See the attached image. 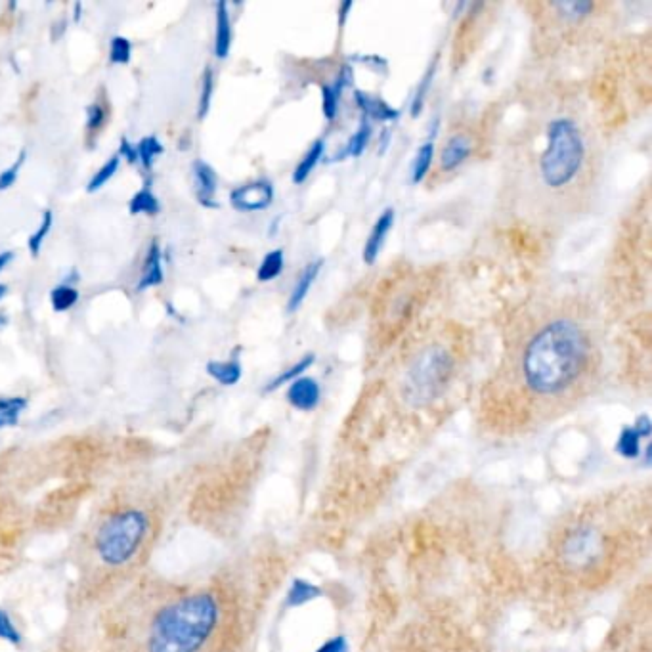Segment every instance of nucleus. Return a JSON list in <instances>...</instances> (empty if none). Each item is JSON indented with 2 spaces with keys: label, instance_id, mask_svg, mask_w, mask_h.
I'll use <instances>...</instances> for the list:
<instances>
[{
  "label": "nucleus",
  "instance_id": "obj_1",
  "mask_svg": "<svg viewBox=\"0 0 652 652\" xmlns=\"http://www.w3.org/2000/svg\"><path fill=\"white\" fill-rule=\"evenodd\" d=\"M609 360L599 291L568 280L532 289L501 324L500 358L479 391L480 429L500 438L538 433L601 391Z\"/></svg>",
  "mask_w": 652,
  "mask_h": 652
},
{
  "label": "nucleus",
  "instance_id": "obj_2",
  "mask_svg": "<svg viewBox=\"0 0 652 652\" xmlns=\"http://www.w3.org/2000/svg\"><path fill=\"white\" fill-rule=\"evenodd\" d=\"M607 129L568 81L534 88L501 155L498 207L522 238L553 243L595 215L607 184Z\"/></svg>",
  "mask_w": 652,
  "mask_h": 652
},
{
  "label": "nucleus",
  "instance_id": "obj_3",
  "mask_svg": "<svg viewBox=\"0 0 652 652\" xmlns=\"http://www.w3.org/2000/svg\"><path fill=\"white\" fill-rule=\"evenodd\" d=\"M609 320L630 318L628 360L637 352V368L649 375L651 360V196L635 199L610 255L601 295Z\"/></svg>",
  "mask_w": 652,
  "mask_h": 652
},
{
  "label": "nucleus",
  "instance_id": "obj_4",
  "mask_svg": "<svg viewBox=\"0 0 652 652\" xmlns=\"http://www.w3.org/2000/svg\"><path fill=\"white\" fill-rule=\"evenodd\" d=\"M534 56L551 69L595 62L614 44L620 6L605 0H540L524 4Z\"/></svg>",
  "mask_w": 652,
  "mask_h": 652
},
{
  "label": "nucleus",
  "instance_id": "obj_5",
  "mask_svg": "<svg viewBox=\"0 0 652 652\" xmlns=\"http://www.w3.org/2000/svg\"><path fill=\"white\" fill-rule=\"evenodd\" d=\"M436 282L435 270L415 268L394 272L383 280L371 306L368 360L379 364L419 324V314L429 303Z\"/></svg>",
  "mask_w": 652,
  "mask_h": 652
},
{
  "label": "nucleus",
  "instance_id": "obj_6",
  "mask_svg": "<svg viewBox=\"0 0 652 652\" xmlns=\"http://www.w3.org/2000/svg\"><path fill=\"white\" fill-rule=\"evenodd\" d=\"M222 622V601L211 589L186 593L155 612L146 652H201Z\"/></svg>",
  "mask_w": 652,
  "mask_h": 652
},
{
  "label": "nucleus",
  "instance_id": "obj_7",
  "mask_svg": "<svg viewBox=\"0 0 652 652\" xmlns=\"http://www.w3.org/2000/svg\"><path fill=\"white\" fill-rule=\"evenodd\" d=\"M614 538L597 521L578 519L561 528L555 559L565 576L586 580L607 572Z\"/></svg>",
  "mask_w": 652,
  "mask_h": 652
},
{
  "label": "nucleus",
  "instance_id": "obj_8",
  "mask_svg": "<svg viewBox=\"0 0 652 652\" xmlns=\"http://www.w3.org/2000/svg\"><path fill=\"white\" fill-rule=\"evenodd\" d=\"M488 140V132L484 119L463 115L448 125L444 132L438 150L435 148V159L429 173V184L436 188L444 182L452 180L459 171H463L469 163L479 157L484 144Z\"/></svg>",
  "mask_w": 652,
  "mask_h": 652
},
{
  "label": "nucleus",
  "instance_id": "obj_9",
  "mask_svg": "<svg viewBox=\"0 0 652 652\" xmlns=\"http://www.w3.org/2000/svg\"><path fill=\"white\" fill-rule=\"evenodd\" d=\"M150 530V519L140 509H121L109 515L96 532V555L108 566H123L140 551Z\"/></svg>",
  "mask_w": 652,
  "mask_h": 652
},
{
  "label": "nucleus",
  "instance_id": "obj_10",
  "mask_svg": "<svg viewBox=\"0 0 652 652\" xmlns=\"http://www.w3.org/2000/svg\"><path fill=\"white\" fill-rule=\"evenodd\" d=\"M274 201V186L268 180H257L238 186L230 194V205L238 213H261Z\"/></svg>",
  "mask_w": 652,
  "mask_h": 652
},
{
  "label": "nucleus",
  "instance_id": "obj_11",
  "mask_svg": "<svg viewBox=\"0 0 652 652\" xmlns=\"http://www.w3.org/2000/svg\"><path fill=\"white\" fill-rule=\"evenodd\" d=\"M192 174H194V190H196L197 201L199 205L207 209H218L217 197L218 176L215 169L203 161L196 159L192 163Z\"/></svg>",
  "mask_w": 652,
  "mask_h": 652
},
{
  "label": "nucleus",
  "instance_id": "obj_12",
  "mask_svg": "<svg viewBox=\"0 0 652 652\" xmlns=\"http://www.w3.org/2000/svg\"><path fill=\"white\" fill-rule=\"evenodd\" d=\"M320 385L312 377H299L289 383L287 402L301 412H312L320 404Z\"/></svg>",
  "mask_w": 652,
  "mask_h": 652
},
{
  "label": "nucleus",
  "instance_id": "obj_13",
  "mask_svg": "<svg viewBox=\"0 0 652 652\" xmlns=\"http://www.w3.org/2000/svg\"><path fill=\"white\" fill-rule=\"evenodd\" d=\"M392 226H394V209H392V207H387V209L379 215V218L375 220V224H373V228H371L370 236H368L366 245H364V253H362V257H364L366 264H370L371 266L373 262L379 259L381 249H383L385 241H387L389 234H391Z\"/></svg>",
  "mask_w": 652,
  "mask_h": 652
},
{
  "label": "nucleus",
  "instance_id": "obj_14",
  "mask_svg": "<svg viewBox=\"0 0 652 652\" xmlns=\"http://www.w3.org/2000/svg\"><path fill=\"white\" fill-rule=\"evenodd\" d=\"M163 282H165L163 251H161V245L157 241H153L150 249H148V255H146V261H144V268H142L140 280L136 283V291L142 293L146 289L159 287Z\"/></svg>",
  "mask_w": 652,
  "mask_h": 652
},
{
  "label": "nucleus",
  "instance_id": "obj_15",
  "mask_svg": "<svg viewBox=\"0 0 652 652\" xmlns=\"http://www.w3.org/2000/svg\"><path fill=\"white\" fill-rule=\"evenodd\" d=\"M232 41H234V33H232V18H230V10L228 4L224 0H220L217 4V12H215V56L218 60H226L230 50H232Z\"/></svg>",
  "mask_w": 652,
  "mask_h": 652
},
{
  "label": "nucleus",
  "instance_id": "obj_16",
  "mask_svg": "<svg viewBox=\"0 0 652 652\" xmlns=\"http://www.w3.org/2000/svg\"><path fill=\"white\" fill-rule=\"evenodd\" d=\"M320 270H322V262L318 261L310 262L305 270L301 272L299 280H297L295 287H293V291H291V297H289V301H287V310H289V312H295V310H299V308L303 306L306 295H308V291L312 289V285L316 282Z\"/></svg>",
  "mask_w": 652,
  "mask_h": 652
},
{
  "label": "nucleus",
  "instance_id": "obj_17",
  "mask_svg": "<svg viewBox=\"0 0 652 652\" xmlns=\"http://www.w3.org/2000/svg\"><path fill=\"white\" fill-rule=\"evenodd\" d=\"M27 398L23 396H0V429L16 427L22 413L27 410Z\"/></svg>",
  "mask_w": 652,
  "mask_h": 652
},
{
  "label": "nucleus",
  "instance_id": "obj_18",
  "mask_svg": "<svg viewBox=\"0 0 652 652\" xmlns=\"http://www.w3.org/2000/svg\"><path fill=\"white\" fill-rule=\"evenodd\" d=\"M207 373L224 387H234L236 383H240L241 379V364L238 360H213L207 364Z\"/></svg>",
  "mask_w": 652,
  "mask_h": 652
},
{
  "label": "nucleus",
  "instance_id": "obj_19",
  "mask_svg": "<svg viewBox=\"0 0 652 652\" xmlns=\"http://www.w3.org/2000/svg\"><path fill=\"white\" fill-rule=\"evenodd\" d=\"M159 211H161V203L153 194L150 184H146L142 190H138L129 201V213L132 217H138V215L155 217V215H159Z\"/></svg>",
  "mask_w": 652,
  "mask_h": 652
},
{
  "label": "nucleus",
  "instance_id": "obj_20",
  "mask_svg": "<svg viewBox=\"0 0 652 652\" xmlns=\"http://www.w3.org/2000/svg\"><path fill=\"white\" fill-rule=\"evenodd\" d=\"M324 152H326V142L324 140H316L310 146V150L305 153V157L297 163L295 171H293V182L295 184H303L305 182L306 178L316 169V165L320 163Z\"/></svg>",
  "mask_w": 652,
  "mask_h": 652
},
{
  "label": "nucleus",
  "instance_id": "obj_21",
  "mask_svg": "<svg viewBox=\"0 0 652 652\" xmlns=\"http://www.w3.org/2000/svg\"><path fill=\"white\" fill-rule=\"evenodd\" d=\"M136 152H138V163L144 167V171L150 173L155 159L165 152V146L161 144V140L157 136H144L136 144Z\"/></svg>",
  "mask_w": 652,
  "mask_h": 652
},
{
  "label": "nucleus",
  "instance_id": "obj_22",
  "mask_svg": "<svg viewBox=\"0 0 652 652\" xmlns=\"http://www.w3.org/2000/svg\"><path fill=\"white\" fill-rule=\"evenodd\" d=\"M79 291L75 285H67V283H60L50 291V303L54 312H67L73 306L79 303Z\"/></svg>",
  "mask_w": 652,
  "mask_h": 652
},
{
  "label": "nucleus",
  "instance_id": "obj_23",
  "mask_svg": "<svg viewBox=\"0 0 652 652\" xmlns=\"http://www.w3.org/2000/svg\"><path fill=\"white\" fill-rule=\"evenodd\" d=\"M285 266V257L282 249H274L264 255L261 266L257 270V280L259 282H274L283 272Z\"/></svg>",
  "mask_w": 652,
  "mask_h": 652
},
{
  "label": "nucleus",
  "instance_id": "obj_24",
  "mask_svg": "<svg viewBox=\"0 0 652 652\" xmlns=\"http://www.w3.org/2000/svg\"><path fill=\"white\" fill-rule=\"evenodd\" d=\"M314 354H306V356H303L299 362H295L291 368H287V370L282 371L274 381H270L268 385H266V389H264V392H274L276 389H280V387H283L285 383H291V381H295V379H299L303 373H305L312 364H314Z\"/></svg>",
  "mask_w": 652,
  "mask_h": 652
},
{
  "label": "nucleus",
  "instance_id": "obj_25",
  "mask_svg": "<svg viewBox=\"0 0 652 652\" xmlns=\"http://www.w3.org/2000/svg\"><path fill=\"white\" fill-rule=\"evenodd\" d=\"M119 167H121V159H119V155H111L108 161H106V163L96 171V174L88 180V194H96V192H100L106 184H109V180L117 174Z\"/></svg>",
  "mask_w": 652,
  "mask_h": 652
},
{
  "label": "nucleus",
  "instance_id": "obj_26",
  "mask_svg": "<svg viewBox=\"0 0 652 652\" xmlns=\"http://www.w3.org/2000/svg\"><path fill=\"white\" fill-rule=\"evenodd\" d=\"M52 226H54V213L48 209V211H44L43 213V218H41V224H39V228L29 236V240H27V249H29V253H31V257H39L41 255V251H43V245L44 241H46V238L50 236V232H52Z\"/></svg>",
  "mask_w": 652,
  "mask_h": 652
},
{
  "label": "nucleus",
  "instance_id": "obj_27",
  "mask_svg": "<svg viewBox=\"0 0 652 652\" xmlns=\"http://www.w3.org/2000/svg\"><path fill=\"white\" fill-rule=\"evenodd\" d=\"M213 92H215V73L213 67H205L203 77H201V92H199V104H197V119H205L211 102H213Z\"/></svg>",
  "mask_w": 652,
  "mask_h": 652
},
{
  "label": "nucleus",
  "instance_id": "obj_28",
  "mask_svg": "<svg viewBox=\"0 0 652 652\" xmlns=\"http://www.w3.org/2000/svg\"><path fill=\"white\" fill-rule=\"evenodd\" d=\"M433 159H435V142L429 140L419 148L415 163H413V182L415 184H419L425 176H429L431 167H433Z\"/></svg>",
  "mask_w": 652,
  "mask_h": 652
},
{
  "label": "nucleus",
  "instance_id": "obj_29",
  "mask_svg": "<svg viewBox=\"0 0 652 652\" xmlns=\"http://www.w3.org/2000/svg\"><path fill=\"white\" fill-rule=\"evenodd\" d=\"M132 60V43L127 37H113L109 43V64L111 66H127Z\"/></svg>",
  "mask_w": 652,
  "mask_h": 652
},
{
  "label": "nucleus",
  "instance_id": "obj_30",
  "mask_svg": "<svg viewBox=\"0 0 652 652\" xmlns=\"http://www.w3.org/2000/svg\"><path fill=\"white\" fill-rule=\"evenodd\" d=\"M320 595V589L312 584H308L305 580H295V584L289 589L287 595V605L289 607H299V605H306L308 601L316 599Z\"/></svg>",
  "mask_w": 652,
  "mask_h": 652
},
{
  "label": "nucleus",
  "instance_id": "obj_31",
  "mask_svg": "<svg viewBox=\"0 0 652 652\" xmlns=\"http://www.w3.org/2000/svg\"><path fill=\"white\" fill-rule=\"evenodd\" d=\"M616 450H618L620 456L628 457V459L639 457V454H641V435L637 433L635 427H626L620 433Z\"/></svg>",
  "mask_w": 652,
  "mask_h": 652
},
{
  "label": "nucleus",
  "instance_id": "obj_32",
  "mask_svg": "<svg viewBox=\"0 0 652 652\" xmlns=\"http://www.w3.org/2000/svg\"><path fill=\"white\" fill-rule=\"evenodd\" d=\"M0 639L14 647H22V631L18 630L12 616L4 609H0Z\"/></svg>",
  "mask_w": 652,
  "mask_h": 652
},
{
  "label": "nucleus",
  "instance_id": "obj_33",
  "mask_svg": "<svg viewBox=\"0 0 652 652\" xmlns=\"http://www.w3.org/2000/svg\"><path fill=\"white\" fill-rule=\"evenodd\" d=\"M25 159H27V150H22L20 152V155H18V159L6 169V171H2L0 173V192H6V190H10L16 182H18V176H20V173H22V167L23 163H25Z\"/></svg>",
  "mask_w": 652,
  "mask_h": 652
},
{
  "label": "nucleus",
  "instance_id": "obj_34",
  "mask_svg": "<svg viewBox=\"0 0 652 652\" xmlns=\"http://www.w3.org/2000/svg\"><path fill=\"white\" fill-rule=\"evenodd\" d=\"M104 123H106V109L100 104H90L87 108V131H100Z\"/></svg>",
  "mask_w": 652,
  "mask_h": 652
},
{
  "label": "nucleus",
  "instance_id": "obj_35",
  "mask_svg": "<svg viewBox=\"0 0 652 652\" xmlns=\"http://www.w3.org/2000/svg\"><path fill=\"white\" fill-rule=\"evenodd\" d=\"M117 155H119V159L123 157L129 165H136V163H138V152H136V146L132 144L127 136L121 138V142H119V153H117Z\"/></svg>",
  "mask_w": 652,
  "mask_h": 652
},
{
  "label": "nucleus",
  "instance_id": "obj_36",
  "mask_svg": "<svg viewBox=\"0 0 652 652\" xmlns=\"http://www.w3.org/2000/svg\"><path fill=\"white\" fill-rule=\"evenodd\" d=\"M316 652H348L347 639L341 637V635H337V637L326 641Z\"/></svg>",
  "mask_w": 652,
  "mask_h": 652
},
{
  "label": "nucleus",
  "instance_id": "obj_37",
  "mask_svg": "<svg viewBox=\"0 0 652 652\" xmlns=\"http://www.w3.org/2000/svg\"><path fill=\"white\" fill-rule=\"evenodd\" d=\"M14 257H16L14 251H2V253H0V272L6 270V268L12 264Z\"/></svg>",
  "mask_w": 652,
  "mask_h": 652
},
{
  "label": "nucleus",
  "instance_id": "obj_38",
  "mask_svg": "<svg viewBox=\"0 0 652 652\" xmlns=\"http://www.w3.org/2000/svg\"><path fill=\"white\" fill-rule=\"evenodd\" d=\"M83 18V2L73 4V22H81Z\"/></svg>",
  "mask_w": 652,
  "mask_h": 652
},
{
  "label": "nucleus",
  "instance_id": "obj_39",
  "mask_svg": "<svg viewBox=\"0 0 652 652\" xmlns=\"http://www.w3.org/2000/svg\"><path fill=\"white\" fill-rule=\"evenodd\" d=\"M6 291H8V287H6L4 283H0V299H4V295H6Z\"/></svg>",
  "mask_w": 652,
  "mask_h": 652
},
{
  "label": "nucleus",
  "instance_id": "obj_40",
  "mask_svg": "<svg viewBox=\"0 0 652 652\" xmlns=\"http://www.w3.org/2000/svg\"><path fill=\"white\" fill-rule=\"evenodd\" d=\"M6 322H8V318H6V314H2V312H0V327L6 326Z\"/></svg>",
  "mask_w": 652,
  "mask_h": 652
}]
</instances>
